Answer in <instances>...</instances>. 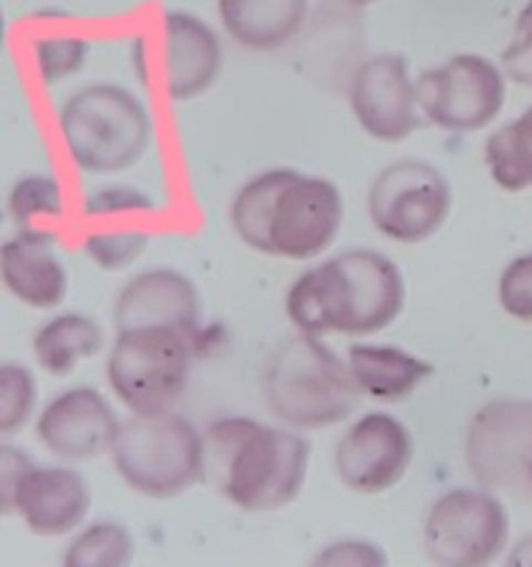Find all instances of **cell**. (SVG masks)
Segmentation results:
<instances>
[{"label":"cell","mask_w":532,"mask_h":567,"mask_svg":"<svg viewBox=\"0 0 532 567\" xmlns=\"http://www.w3.org/2000/svg\"><path fill=\"white\" fill-rule=\"evenodd\" d=\"M344 221V197L327 177L288 166L244 183L231 203V227L249 249L280 260H310L332 247Z\"/></svg>","instance_id":"obj_1"},{"label":"cell","mask_w":532,"mask_h":567,"mask_svg":"<svg viewBox=\"0 0 532 567\" xmlns=\"http://www.w3.org/2000/svg\"><path fill=\"white\" fill-rule=\"evenodd\" d=\"M405 310L402 269L377 249H347L303 271L286 293V316L305 336H375Z\"/></svg>","instance_id":"obj_2"},{"label":"cell","mask_w":532,"mask_h":567,"mask_svg":"<svg viewBox=\"0 0 532 567\" xmlns=\"http://www.w3.org/2000/svg\"><path fill=\"white\" fill-rule=\"evenodd\" d=\"M208 476L233 507L275 513L297 502L310 471V443L299 432L253 419H219L205 430Z\"/></svg>","instance_id":"obj_3"},{"label":"cell","mask_w":532,"mask_h":567,"mask_svg":"<svg viewBox=\"0 0 532 567\" xmlns=\"http://www.w3.org/2000/svg\"><path fill=\"white\" fill-rule=\"evenodd\" d=\"M264 399L294 430H327L358 410L360 393L347 358H338L319 336L288 338L272 352L264 371Z\"/></svg>","instance_id":"obj_4"},{"label":"cell","mask_w":532,"mask_h":567,"mask_svg":"<svg viewBox=\"0 0 532 567\" xmlns=\"http://www.w3.org/2000/svg\"><path fill=\"white\" fill-rule=\"evenodd\" d=\"M59 133L78 169L116 175L144 158L153 142V120L133 92L114 83H92L64 100Z\"/></svg>","instance_id":"obj_5"},{"label":"cell","mask_w":532,"mask_h":567,"mask_svg":"<svg viewBox=\"0 0 532 567\" xmlns=\"http://www.w3.org/2000/svg\"><path fill=\"white\" fill-rule=\"evenodd\" d=\"M120 480L153 502H170L208 480L205 432L186 415H131L111 452Z\"/></svg>","instance_id":"obj_6"},{"label":"cell","mask_w":532,"mask_h":567,"mask_svg":"<svg viewBox=\"0 0 532 567\" xmlns=\"http://www.w3.org/2000/svg\"><path fill=\"white\" fill-rule=\"evenodd\" d=\"M192 360L194 338L177 327L116 330L105 380L131 415L170 413L186 393Z\"/></svg>","instance_id":"obj_7"},{"label":"cell","mask_w":532,"mask_h":567,"mask_svg":"<svg viewBox=\"0 0 532 567\" xmlns=\"http://www.w3.org/2000/svg\"><path fill=\"white\" fill-rule=\"evenodd\" d=\"M510 518L488 487H454L438 496L421 526L424 557L438 567H485L504 554Z\"/></svg>","instance_id":"obj_8"},{"label":"cell","mask_w":532,"mask_h":567,"mask_svg":"<svg viewBox=\"0 0 532 567\" xmlns=\"http://www.w3.org/2000/svg\"><path fill=\"white\" fill-rule=\"evenodd\" d=\"M366 210L375 230L388 241L424 244L447 225L452 186L430 161L399 158L375 175Z\"/></svg>","instance_id":"obj_9"},{"label":"cell","mask_w":532,"mask_h":567,"mask_svg":"<svg viewBox=\"0 0 532 567\" xmlns=\"http://www.w3.org/2000/svg\"><path fill=\"white\" fill-rule=\"evenodd\" d=\"M421 116L438 131H485L504 109L508 75L480 53H458L416 78Z\"/></svg>","instance_id":"obj_10"},{"label":"cell","mask_w":532,"mask_h":567,"mask_svg":"<svg viewBox=\"0 0 532 567\" xmlns=\"http://www.w3.org/2000/svg\"><path fill=\"white\" fill-rule=\"evenodd\" d=\"M466 468L488 491H530L532 402L497 399L471 415L463 441Z\"/></svg>","instance_id":"obj_11"},{"label":"cell","mask_w":532,"mask_h":567,"mask_svg":"<svg viewBox=\"0 0 532 567\" xmlns=\"http://www.w3.org/2000/svg\"><path fill=\"white\" fill-rule=\"evenodd\" d=\"M416 443L408 426L388 413L355 419L332 449L338 482L360 496H380L408 474Z\"/></svg>","instance_id":"obj_12"},{"label":"cell","mask_w":532,"mask_h":567,"mask_svg":"<svg viewBox=\"0 0 532 567\" xmlns=\"http://www.w3.org/2000/svg\"><path fill=\"white\" fill-rule=\"evenodd\" d=\"M349 109L377 142H405L419 120V92L410 64L399 53H377L360 61L349 78Z\"/></svg>","instance_id":"obj_13"},{"label":"cell","mask_w":532,"mask_h":567,"mask_svg":"<svg viewBox=\"0 0 532 567\" xmlns=\"http://www.w3.org/2000/svg\"><path fill=\"white\" fill-rule=\"evenodd\" d=\"M122 421L109 399L89 385H75L44 404L37 415V441L61 463H94L114 452Z\"/></svg>","instance_id":"obj_14"},{"label":"cell","mask_w":532,"mask_h":567,"mask_svg":"<svg viewBox=\"0 0 532 567\" xmlns=\"http://www.w3.org/2000/svg\"><path fill=\"white\" fill-rule=\"evenodd\" d=\"M92 509V487L81 471L66 465H33L22 476L11 515L37 537H66L78 532Z\"/></svg>","instance_id":"obj_15"},{"label":"cell","mask_w":532,"mask_h":567,"mask_svg":"<svg viewBox=\"0 0 532 567\" xmlns=\"http://www.w3.org/2000/svg\"><path fill=\"white\" fill-rule=\"evenodd\" d=\"M200 321H203V302L197 286L177 269H147L125 282L116 293V330L177 327L197 338Z\"/></svg>","instance_id":"obj_16"},{"label":"cell","mask_w":532,"mask_h":567,"mask_svg":"<svg viewBox=\"0 0 532 567\" xmlns=\"http://www.w3.org/2000/svg\"><path fill=\"white\" fill-rule=\"evenodd\" d=\"M0 277L17 302L31 310H53L70 291V275L55 255V236L44 227L17 230L0 247Z\"/></svg>","instance_id":"obj_17"},{"label":"cell","mask_w":532,"mask_h":567,"mask_svg":"<svg viewBox=\"0 0 532 567\" xmlns=\"http://www.w3.org/2000/svg\"><path fill=\"white\" fill-rule=\"evenodd\" d=\"M222 72V44L214 28L188 11L164 14V86L170 100L186 103L214 86Z\"/></svg>","instance_id":"obj_18"},{"label":"cell","mask_w":532,"mask_h":567,"mask_svg":"<svg viewBox=\"0 0 532 567\" xmlns=\"http://www.w3.org/2000/svg\"><path fill=\"white\" fill-rule=\"evenodd\" d=\"M347 365L366 399L399 404L432 377V363L393 343H352Z\"/></svg>","instance_id":"obj_19"},{"label":"cell","mask_w":532,"mask_h":567,"mask_svg":"<svg viewBox=\"0 0 532 567\" xmlns=\"http://www.w3.org/2000/svg\"><path fill=\"white\" fill-rule=\"evenodd\" d=\"M308 9L310 0H216L227 37L249 50H277L291 42Z\"/></svg>","instance_id":"obj_20"},{"label":"cell","mask_w":532,"mask_h":567,"mask_svg":"<svg viewBox=\"0 0 532 567\" xmlns=\"http://www.w3.org/2000/svg\"><path fill=\"white\" fill-rule=\"evenodd\" d=\"M103 347V327L83 313L53 316L33 332L31 341L33 360L50 377H70L81 360L98 358Z\"/></svg>","instance_id":"obj_21"},{"label":"cell","mask_w":532,"mask_h":567,"mask_svg":"<svg viewBox=\"0 0 532 567\" xmlns=\"http://www.w3.org/2000/svg\"><path fill=\"white\" fill-rule=\"evenodd\" d=\"M485 166L502 192L519 194L532 188V109L488 136Z\"/></svg>","instance_id":"obj_22"},{"label":"cell","mask_w":532,"mask_h":567,"mask_svg":"<svg viewBox=\"0 0 532 567\" xmlns=\"http://www.w3.org/2000/svg\"><path fill=\"white\" fill-rule=\"evenodd\" d=\"M136 557V540L120 520H94L78 529L64 551L66 567H127Z\"/></svg>","instance_id":"obj_23"},{"label":"cell","mask_w":532,"mask_h":567,"mask_svg":"<svg viewBox=\"0 0 532 567\" xmlns=\"http://www.w3.org/2000/svg\"><path fill=\"white\" fill-rule=\"evenodd\" d=\"M9 214L17 230L42 227L39 219H55L61 214V186L48 175H28L11 186Z\"/></svg>","instance_id":"obj_24"},{"label":"cell","mask_w":532,"mask_h":567,"mask_svg":"<svg viewBox=\"0 0 532 567\" xmlns=\"http://www.w3.org/2000/svg\"><path fill=\"white\" fill-rule=\"evenodd\" d=\"M39 388L31 369L22 363L0 365V435H14L37 413Z\"/></svg>","instance_id":"obj_25"},{"label":"cell","mask_w":532,"mask_h":567,"mask_svg":"<svg viewBox=\"0 0 532 567\" xmlns=\"http://www.w3.org/2000/svg\"><path fill=\"white\" fill-rule=\"evenodd\" d=\"M150 244V230L144 227H122V230L89 233L83 238V252L94 266L105 271H122L136 264Z\"/></svg>","instance_id":"obj_26"},{"label":"cell","mask_w":532,"mask_h":567,"mask_svg":"<svg viewBox=\"0 0 532 567\" xmlns=\"http://www.w3.org/2000/svg\"><path fill=\"white\" fill-rule=\"evenodd\" d=\"M89 44L81 37H42L33 42V61L44 86L64 81L86 64Z\"/></svg>","instance_id":"obj_27"},{"label":"cell","mask_w":532,"mask_h":567,"mask_svg":"<svg viewBox=\"0 0 532 567\" xmlns=\"http://www.w3.org/2000/svg\"><path fill=\"white\" fill-rule=\"evenodd\" d=\"M499 305L510 319L532 324V252L510 260L499 275Z\"/></svg>","instance_id":"obj_28"},{"label":"cell","mask_w":532,"mask_h":567,"mask_svg":"<svg viewBox=\"0 0 532 567\" xmlns=\"http://www.w3.org/2000/svg\"><path fill=\"white\" fill-rule=\"evenodd\" d=\"M502 70L510 83L532 89V0L515 17L513 37L502 50Z\"/></svg>","instance_id":"obj_29"},{"label":"cell","mask_w":532,"mask_h":567,"mask_svg":"<svg viewBox=\"0 0 532 567\" xmlns=\"http://www.w3.org/2000/svg\"><path fill=\"white\" fill-rule=\"evenodd\" d=\"M310 565L314 567H386L388 557L377 543L349 537V540L327 543V546L310 559Z\"/></svg>","instance_id":"obj_30"},{"label":"cell","mask_w":532,"mask_h":567,"mask_svg":"<svg viewBox=\"0 0 532 567\" xmlns=\"http://www.w3.org/2000/svg\"><path fill=\"white\" fill-rule=\"evenodd\" d=\"M153 199L133 186H103L86 197L83 203V214L86 219H98V216H120L125 210H153Z\"/></svg>","instance_id":"obj_31"},{"label":"cell","mask_w":532,"mask_h":567,"mask_svg":"<svg viewBox=\"0 0 532 567\" xmlns=\"http://www.w3.org/2000/svg\"><path fill=\"white\" fill-rule=\"evenodd\" d=\"M33 468L31 457L22 449L14 446H0V509L3 515H11V502H14V491L20 485L22 476Z\"/></svg>","instance_id":"obj_32"},{"label":"cell","mask_w":532,"mask_h":567,"mask_svg":"<svg viewBox=\"0 0 532 567\" xmlns=\"http://www.w3.org/2000/svg\"><path fill=\"white\" fill-rule=\"evenodd\" d=\"M508 565H513V567H532V535H526L524 540L515 543L513 551L508 554Z\"/></svg>","instance_id":"obj_33"},{"label":"cell","mask_w":532,"mask_h":567,"mask_svg":"<svg viewBox=\"0 0 532 567\" xmlns=\"http://www.w3.org/2000/svg\"><path fill=\"white\" fill-rule=\"evenodd\" d=\"M336 3L347 6V9H366V6L377 3V0H336Z\"/></svg>","instance_id":"obj_34"},{"label":"cell","mask_w":532,"mask_h":567,"mask_svg":"<svg viewBox=\"0 0 532 567\" xmlns=\"http://www.w3.org/2000/svg\"><path fill=\"white\" fill-rule=\"evenodd\" d=\"M530 493H532V468H530Z\"/></svg>","instance_id":"obj_35"}]
</instances>
